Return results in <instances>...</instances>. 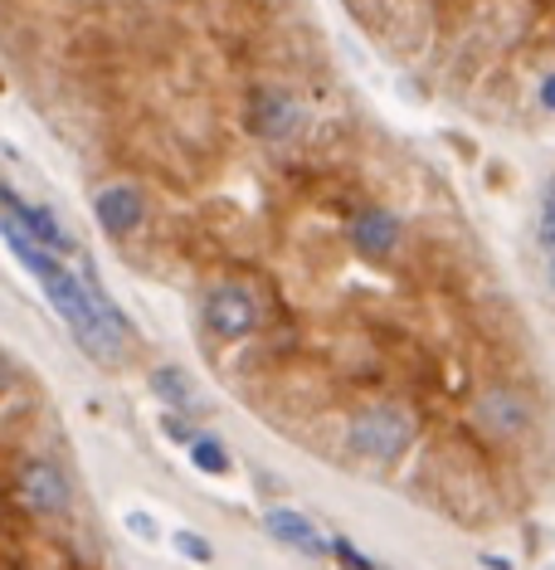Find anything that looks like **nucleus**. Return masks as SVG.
<instances>
[{"label": "nucleus", "mask_w": 555, "mask_h": 570, "mask_svg": "<svg viewBox=\"0 0 555 570\" xmlns=\"http://www.w3.org/2000/svg\"><path fill=\"white\" fill-rule=\"evenodd\" d=\"M346 239H351V249H356L360 259H370V264H385V259L400 254V244H404V220L390 210V205H360V210L351 215V224H346Z\"/></svg>", "instance_id": "7"}, {"label": "nucleus", "mask_w": 555, "mask_h": 570, "mask_svg": "<svg viewBox=\"0 0 555 570\" xmlns=\"http://www.w3.org/2000/svg\"><path fill=\"white\" fill-rule=\"evenodd\" d=\"M162 429H166V439H171V443H180V449H186V443L196 439V429H190L186 419H176V415H166V419H162Z\"/></svg>", "instance_id": "17"}, {"label": "nucleus", "mask_w": 555, "mask_h": 570, "mask_svg": "<svg viewBox=\"0 0 555 570\" xmlns=\"http://www.w3.org/2000/svg\"><path fill=\"white\" fill-rule=\"evenodd\" d=\"M206 327L214 337L224 341H240L248 332H258V322H264V303H258V293L248 288V283L230 278V283H214V288L206 293Z\"/></svg>", "instance_id": "5"}, {"label": "nucleus", "mask_w": 555, "mask_h": 570, "mask_svg": "<svg viewBox=\"0 0 555 570\" xmlns=\"http://www.w3.org/2000/svg\"><path fill=\"white\" fill-rule=\"evenodd\" d=\"M0 234H5V244H10V254L20 259V268L25 273H35L40 278V288H44V298L54 303V313L64 317V327L84 341V351L93 361H112L122 351V337L118 327L108 322V313L98 307L93 298V288H88V278H78V273L64 264L54 249H44L35 234L25 230V224H15L5 210H0Z\"/></svg>", "instance_id": "2"}, {"label": "nucleus", "mask_w": 555, "mask_h": 570, "mask_svg": "<svg viewBox=\"0 0 555 570\" xmlns=\"http://www.w3.org/2000/svg\"><path fill=\"white\" fill-rule=\"evenodd\" d=\"M332 556H336V561H342V570H380V566L370 561L366 551H356V546H351L346 537H336V541H332Z\"/></svg>", "instance_id": "15"}, {"label": "nucleus", "mask_w": 555, "mask_h": 570, "mask_svg": "<svg viewBox=\"0 0 555 570\" xmlns=\"http://www.w3.org/2000/svg\"><path fill=\"white\" fill-rule=\"evenodd\" d=\"M186 453H190V463H196L200 473H210V478H224V473H230V449H224L220 439L196 435V439L186 443Z\"/></svg>", "instance_id": "13"}, {"label": "nucleus", "mask_w": 555, "mask_h": 570, "mask_svg": "<svg viewBox=\"0 0 555 570\" xmlns=\"http://www.w3.org/2000/svg\"><path fill=\"white\" fill-rule=\"evenodd\" d=\"M176 551L186 556V561H196V566H210L214 561V546L200 537V531H176Z\"/></svg>", "instance_id": "14"}, {"label": "nucleus", "mask_w": 555, "mask_h": 570, "mask_svg": "<svg viewBox=\"0 0 555 570\" xmlns=\"http://www.w3.org/2000/svg\"><path fill=\"white\" fill-rule=\"evenodd\" d=\"M244 122H248V132H254L258 142L282 146V142H292V136L308 128V108H302V98L292 94V88L258 84L254 94H248V102H244Z\"/></svg>", "instance_id": "4"}, {"label": "nucleus", "mask_w": 555, "mask_h": 570, "mask_svg": "<svg viewBox=\"0 0 555 570\" xmlns=\"http://www.w3.org/2000/svg\"><path fill=\"white\" fill-rule=\"evenodd\" d=\"M15 493L30 512H44V517H64V512L74 507L69 478H64L59 463H44V459L25 463V469L15 473Z\"/></svg>", "instance_id": "8"}, {"label": "nucleus", "mask_w": 555, "mask_h": 570, "mask_svg": "<svg viewBox=\"0 0 555 570\" xmlns=\"http://www.w3.org/2000/svg\"><path fill=\"white\" fill-rule=\"evenodd\" d=\"M127 527H132V531H137V537H142V541H156V522H146V517H142V512H127Z\"/></svg>", "instance_id": "18"}, {"label": "nucleus", "mask_w": 555, "mask_h": 570, "mask_svg": "<svg viewBox=\"0 0 555 570\" xmlns=\"http://www.w3.org/2000/svg\"><path fill=\"white\" fill-rule=\"evenodd\" d=\"M264 527H268V537H278L282 546H292V551H302V556H332V541H326L322 531L292 507H268Z\"/></svg>", "instance_id": "11"}, {"label": "nucleus", "mask_w": 555, "mask_h": 570, "mask_svg": "<svg viewBox=\"0 0 555 570\" xmlns=\"http://www.w3.org/2000/svg\"><path fill=\"white\" fill-rule=\"evenodd\" d=\"M473 425H478L487 439L512 443L521 435H531L536 409H531V401L521 391H512V385H487V391L473 395Z\"/></svg>", "instance_id": "6"}, {"label": "nucleus", "mask_w": 555, "mask_h": 570, "mask_svg": "<svg viewBox=\"0 0 555 570\" xmlns=\"http://www.w3.org/2000/svg\"><path fill=\"white\" fill-rule=\"evenodd\" d=\"M0 210H5L15 224H25L44 249H54V254H74V234L59 224V215H54L49 205H40V200H25L20 190H10L5 180H0Z\"/></svg>", "instance_id": "9"}, {"label": "nucleus", "mask_w": 555, "mask_h": 570, "mask_svg": "<svg viewBox=\"0 0 555 570\" xmlns=\"http://www.w3.org/2000/svg\"><path fill=\"white\" fill-rule=\"evenodd\" d=\"M146 385H152L156 401H166L171 409H190V405H196V401H190V375L176 371V366H156Z\"/></svg>", "instance_id": "12"}, {"label": "nucleus", "mask_w": 555, "mask_h": 570, "mask_svg": "<svg viewBox=\"0 0 555 570\" xmlns=\"http://www.w3.org/2000/svg\"><path fill=\"white\" fill-rule=\"evenodd\" d=\"M541 234H546V249L555 254V180L546 186V205H541Z\"/></svg>", "instance_id": "16"}, {"label": "nucleus", "mask_w": 555, "mask_h": 570, "mask_svg": "<svg viewBox=\"0 0 555 570\" xmlns=\"http://www.w3.org/2000/svg\"><path fill=\"white\" fill-rule=\"evenodd\" d=\"M15 391V366H10V357L0 351V395H10Z\"/></svg>", "instance_id": "19"}, {"label": "nucleus", "mask_w": 555, "mask_h": 570, "mask_svg": "<svg viewBox=\"0 0 555 570\" xmlns=\"http://www.w3.org/2000/svg\"><path fill=\"white\" fill-rule=\"evenodd\" d=\"M93 210H98V224L112 234V239H127V234H137L142 230V220H146V200H142V190L137 186H103L98 190V200H93Z\"/></svg>", "instance_id": "10"}, {"label": "nucleus", "mask_w": 555, "mask_h": 570, "mask_svg": "<svg viewBox=\"0 0 555 570\" xmlns=\"http://www.w3.org/2000/svg\"><path fill=\"white\" fill-rule=\"evenodd\" d=\"M346 443H351V453L366 463H395L414 443V415L404 405H390V401L366 405L351 415Z\"/></svg>", "instance_id": "3"}, {"label": "nucleus", "mask_w": 555, "mask_h": 570, "mask_svg": "<svg viewBox=\"0 0 555 570\" xmlns=\"http://www.w3.org/2000/svg\"><path fill=\"white\" fill-rule=\"evenodd\" d=\"M395 44L453 84L555 122V0H370Z\"/></svg>", "instance_id": "1"}]
</instances>
